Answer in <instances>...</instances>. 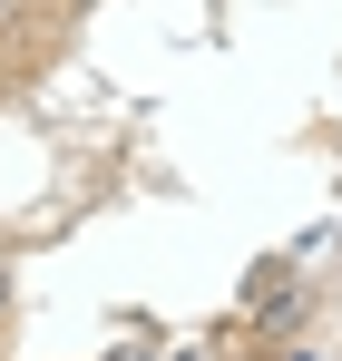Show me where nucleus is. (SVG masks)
<instances>
[{"instance_id": "f257e3e1", "label": "nucleus", "mask_w": 342, "mask_h": 361, "mask_svg": "<svg viewBox=\"0 0 342 361\" xmlns=\"http://www.w3.org/2000/svg\"><path fill=\"white\" fill-rule=\"evenodd\" d=\"M0 312H10V274H0Z\"/></svg>"}]
</instances>
